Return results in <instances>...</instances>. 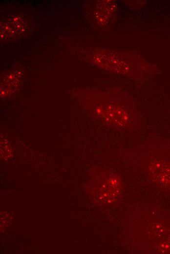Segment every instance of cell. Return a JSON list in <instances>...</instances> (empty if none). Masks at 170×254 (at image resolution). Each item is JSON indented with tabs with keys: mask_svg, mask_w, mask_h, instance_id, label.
Instances as JSON below:
<instances>
[{
	"mask_svg": "<svg viewBox=\"0 0 170 254\" xmlns=\"http://www.w3.org/2000/svg\"><path fill=\"white\" fill-rule=\"evenodd\" d=\"M82 97L84 106L91 117L113 130L132 132L143 125V118L135 103L120 89L85 91Z\"/></svg>",
	"mask_w": 170,
	"mask_h": 254,
	"instance_id": "6da1fadb",
	"label": "cell"
},
{
	"mask_svg": "<svg viewBox=\"0 0 170 254\" xmlns=\"http://www.w3.org/2000/svg\"><path fill=\"white\" fill-rule=\"evenodd\" d=\"M121 156L149 182L170 191V146L149 139L125 150Z\"/></svg>",
	"mask_w": 170,
	"mask_h": 254,
	"instance_id": "7a4b0ae2",
	"label": "cell"
},
{
	"mask_svg": "<svg viewBox=\"0 0 170 254\" xmlns=\"http://www.w3.org/2000/svg\"><path fill=\"white\" fill-rule=\"evenodd\" d=\"M85 190L92 201L103 206H116L122 200L125 185L121 176L108 169L94 168Z\"/></svg>",
	"mask_w": 170,
	"mask_h": 254,
	"instance_id": "3957f363",
	"label": "cell"
},
{
	"mask_svg": "<svg viewBox=\"0 0 170 254\" xmlns=\"http://www.w3.org/2000/svg\"><path fill=\"white\" fill-rule=\"evenodd\" d=\"M91 57V61L104 69L133 79H141L149 72L141 61L120 53L99 51L93 53Z\"/></svg>",
	"mask_w": 170,
	"mask_h": 254,
	"instance_id": "277c9868",
	"label": "cell"
},
{
	"mask_svg": "<svg viewBox=\"0 0 170 254\" xmlns=\"http://www.w3.org/2000/svg\"><path fill=\"white\" fill-rule=\"evenodd\" d=\"M101 6L97 10L96 18L98 19L99 22L105 23L107 21V19H109L113 13L116 5L112 1H106L102 2Z\"/></svg>",
	"mask_w": 170,
	"mask_h": 254,
	"instance_id": "5b68a950",
	"label": "cell"
}]
</instances>
